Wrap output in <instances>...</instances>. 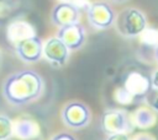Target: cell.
<instances>
[{"mask_svg":"<svg viewBox=\"0 0 158 140\" xmlns=\"http://www.w3.org/2000/svg\"><path fill=\"white\" fill-rule=\"evenodd\" d=\"M148 104L151 106V108L158 113V91L153 90V95L148 98Z\"/></svg>","mask_w":158,"mask_h":140,"instance_id":"16","label":"cell"},{"mask_svg":"<svg viewBox=\"0 0 158 140\" xmlns=\"http://www.w3.org/2000/svg\"><path fill=\"white\" fill-rule=\"evenodd\" d=\"M51 140H77V139L69 133H58Z\"/></svg>","mask_w":158,"mask_h":140,"instance_id":"17","label":"cell"},{"mask_svg":"<svg viewBox=\"0 0 158 140\" xmlns=\"http://www.w3.org/2000/svg\"><path fill=\"white\" fill-rule=\"evenodd\" d=\"M79 18H80V11L75 2L60 1L52 9L51 12V21L53 25L58 27L79 22Z\"/></svg>","mask_w":158,"mask_h":140,"instance_id":"9","label":"cell"},{"mask_svg":"<svg viewBox=\"0 0 158 140\" xmlns=\"http://www.w3.org/2000/svg\"><path fill=\"white\" fill-rule=\"evenodd\" d=\"M14 135V122L7 115L0 114V140H9Z\"/></svg>","mask_w":158,"mask_h":140,"instance_id":"14","label":"cell"},{"mask_svg":"<svg viewBox=\"0 0 158 140\" xmlns=\"http://www.w3.org/2000/svg\"><path fill=\"white\" fill-rule=\"evenodd\" d=\"M154 56H156V60H157V63H158V45L154 48Z\"/></svg>","mask_w":158,"mask_h":140,"instance_id":"22","label":"cell"},{"mask_svg":"<svg viewBox=\"0 0 158 140\" xmlns=\"http://www.w3.org/2000/svg\"><path fill=\"white\" fill-rule=\"evenodd\" d=\"M60 118L64 125L70 129L79 130L90 123L91 112L85 103L80 101H70L62 108Z\"/></svg>","mask_w":158,"mask_h":140,"instance_id":"4","label":"cell"},{"mask_svg":"<svg viewBox=\"0 0 158 140\" xmlns=\"http://www.w3.org/2000/svg\"><path fill=\"white\" fill-rule=\"evenodd\" d=\"M109 1L115 2V4H123V2H126V1H128V0H109Z\"/></svg>","mask_w":158,"mask_h":140,"instance_id":"21","label":"cell"},{"mask_svg":"<svg viewBox=\"0 0 158 140\" xmlns=\"http://www.w3.org/2000/svg\"><path fill=\"white\" fill-rule=\"evenodd\" d=\"M37 131V124L32 119H21L14 123V134L20 139H32L36 136Z\"/></svg>","mask_w":158,"mask_h":140,"instance_id":"13","label":"cell"},{"mask_svg":"<svg viewBox=\"0 0 158 140\" xmlns=\"http://www.w3.org/2000/svg\"><path fill=\"white\" fill-rule=\"evenodd\" d=\"M35 34H36L35 27L30 22L23 21V20L12 21L6 28V38L14 47L19 42L26 39L28 37H32Z\"/></svg>","mask_w":158,"mask_h":140,"instance_id":"11","label":"cell"},{"mask_svg":"<svg viewBox=\"0 0 158 140\" xmlns=\"http://www.w3.org/2000/svg\"><path fill=\"white\" fill-rule=\"evenodd\" d=\"M86 17L93 28L102 31L114 26L116 12L110 4L105 1H95L89 5L86 10Z\"/></svg>","mask_w":158,"mask_h":140,"instance_id":"5","label":"cell"},{"mask_svg":"<svg viewBox=\"0 0 158 140\" xmlns=\"http://www.w3.org/2000/svg\"><path fill=\"white\" fill-rule=\"evenodd\" d=\"M14 48L17 56L25 63H37L43 58V41L37 34L19 42Z\"/></svg>","mask_w":158,"mask_h":140,"instance_id":"7","label":"cell"},{"mask_svg":"<svg viewBox=\"0 0 158 140\" xmlns=\"http://www.w3.org/2000/svg\"><path fill=\"white\" fill-rule=\"evenodd\" d=\"M60 1H69V2H75V0H60Z\"/></svg>","mask_w":158,"mask_h":140,"instance_id":"23","label":"cell"},{"mask_svg":"<svg viewBox=\"0 0 158 140\" xmlns=\"http://www.w3.org/2000/svg\"><path fill=\"white\" fill-rule=\"evenodd\" d=\"M0 59H1V54H0Z\"/></svg>","mask_w":158,"mask_h":140,"instance_id":"24","label":"cell"},{"mask_svg":"<svg viewBox=\"0 0 158 140\" xmlns=\"http://www.w3.org/2000/svg\"><path fill=\"white\" fill-rule=\"evenodd\" d=\"M122 87L133 97H143L147 96L151 88V81L147 76L142 75L138 71H131L125 76Z\"/></svg>","mask_w":158,"mask_h":140,"instance_id":"10","label":"cell"},{"mask_svg":"<svg viewBox=\"0 0 158 140\" xmlns=\"http://www.w3.org/2000/svg\"><path fill=\"white\" fill-rule=\"evenodd\" d=\"M57 37L67 45V48L70 52H75V50H79L84 45L86 32L81 23L75 22L72 25L59 27L57 32Z\"/></svg>","mask_w":158,"mask_h":140,"instance_id":"8","label":"cell"},{"mask_svg":"<svg viewBox=\"0 0 158 140\" xmlns=\"http://www.w3.org/2000/svg\"><path fill=\"white\" fill-rule=\"evenodd\" d=\"M101 128L107 135L125 133L133 130L135 125L131 114L125 109H106L101 115Z\"/></svg>","mask_w":158,"mask_h":140,"instance_id":"3","label":"cell"},{"mask_svg":"<svg viewBox=\"0 0 158 140\" xmlns=\"http://www.w3.org/2000/svg\"><path fill=\"white\" fill-rule=\"evenodd\" d=\"M115 98L117 99V102L118 103H122V104H127V103H131L132 102V99H133V97L121 86L120 88H117L116 90V92H115Z\"/></svg>","mask_w":158,"mask_h":140,"instance_id":"15","label":"cell"},{"mask_svg":"<svg viewBox=\"0 0 158 140\" xmlns=\"http://www.w3.org/2000/svg\"><path fill=\"white\" fill-rule=\"evenodd\" d=\"M133 140H156V139H154L152 135L147 134V133H141V134L136 135Z\"/></svg>","mask_w":158,"mask_h":140,"instance_id":"20","label":"cell"},{"mask_svg":"<svg viewBox=\"0 0 158 140\" xmlns=\"http://www.w3.org/2000/svg\"><path fill=\"white\" fill-rule=\"evenodd\" d=\"M106 140H131L128 138L127 134L125 133H120V134H112V135H109V138Z\"/></svg>","mask_w":158,"mask_h":140,"instance_id":"19","label":"cell"},{"mask_svg":"<svg viewBox=\"0 0 158 140\" xmlns=\"http://www.w3.org/2000/svg\"><path fill=\"white\" fill-rule=\"evenodd\" d=\"M149 81H151V88L154 91H158V69L152 74Z\"/></svg>","mask_w":158,"mask_h":140,"instance_id":"18","label":"cell"},{"mask_svg":"<svg viewBox=\"0 0 158 140\" xmlns=\"http://www.w3.org/2000/svg\"><path fill=\"white\" fill-rule=\"evenodd\" d=\"M43 77L35 70H20L9 75L2 84V96L12 106H27L44 92Z\"/></svg>","mask_w":158,"mask_h":140,"instance_id":"1","label":"cell"},{"mask_svg":"<svg viewBox=\"0 0 158 140\" xmlns=\"http://www.w3.org/2000/svg\"><path fill=\"white\" fill-rule=\"evenodd\" d=\"M131 117H132L133 125L141 129H148L156 123V114L152 108L139 107L138 109H136V112Z\"/></svg>","mask_w":158,"mask_h":140,"instance_id":"12","label":"cell"},{"mask_svg":"<svg viewBox=\"0 0 158 140\" xmlns=\"http://www.w3.org/2000/svg\"><path fill=\"white\" fill-rule=\"evenodd\" d=\"M115 27L120 36L125 38H136L147 28V17L137 7H126L116 15Z\"/></svg>","mask_w":158,"mask_h":140,"instance_id":"2","label":"cell"},{"mask_svg":"<svg viewBox=\"0 0 158 140\" xmlns=\"http://www.w3.org/2000/svg\"><path fill=\"white\" fill-rule=\"evenodd\" d=\"M70 50L56 36L48 38L43 43V58L54 68H62L67 64Z\"/></svg>","mask_w":158,"mask_h":140,"instance_id":"6","label":"cell"}]
</instances>
